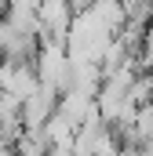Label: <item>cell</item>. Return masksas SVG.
<instances>
[{"label":"cell","instance_id":"7a4b0ae2","mask_svg":"<svg viewBox=\"0 0 153 156\" xmlns=\"http://www.w3.org/2000/svg\"><path fill=\"white\" fill-rule=\"evenodd\" d=\"M58 98H62V91L58 87H51V83H40L37 91L22 102V120H26V127L29 131H37L44 127L47 120L55 116V109H58Z\"/></svg>","mask_w":153,"mask_h":156},{"label":"cell","instance_id":"277c9868","mask_svg":"<svg viewBox=\"0 0 153 156\" xmlns=\"http://www.w3.org/2000/svg\"><path fill=\"white\" fill-rule=\"evenodd\" d=\"M142 156H153V138H146V142H142Z\"/></svg>","mask_w":153,"mask_h":156},{"label":"cell","instance_id":"8992f818","mask_svg":"<svg viewBox=\"0 0 153 156\" xmlns=\"http://www.w3.org/2000/svg\"><path fill=\"white\" fill-rule=\"evenodd\" d=\"M11 4H15V0H11Z\"/></svg>","mask_w":153,"mask_h":156},{"label":"cell","instance_id":"3957f363","mask_svg":"<svg viewBox=\"0 0 153 156\" xmlns=\"http://www.w3.org/2000/svg\"><path fill=\"white\" fill-rule=\"evenodd\" d=\"M76 131H80V127H76L62 109H55V116L44 123V134H47L51 145H76Z\"/></svg>","mask_w":153,"mask_h":156},{"label":"cell","instance_id":"5b68a950","mask_svg":"<svg viewBox=\"0 0 153 156\" xmlns=\"http://www.w3.org/2000/svg\"><path fill=\"white\" fill-rule=\"evenodd\" d=\"M4 116H7V113H4V105H0V123H4Z\"/></svg>","mask_w":153,"mask_h":156},{"label":"cell","instance_id":"6da1fadb","mask_svg":"<svg viewBox=\"0 0 153 156\" xmlns=\"http://www.w3.org/2000/svg\"><path fill=\"white\" fill-rule=\"evenodd\" d=\"M0 87L18 94L22 102L40 87V73H37V62H18V58H4L0 62Z\"/></svg>","mask_w":153,"mask_h":156}]
</instances>
